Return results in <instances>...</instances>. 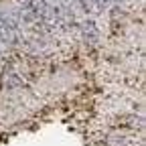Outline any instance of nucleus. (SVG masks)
<instances>
[]
</instances>
